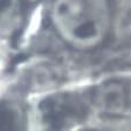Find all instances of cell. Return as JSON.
Returning a JSON list of instances; mask_svg holds the SVG:
<instances>
[{
	"label": "cell",
	"mask_w": 131,
	"mask_h": 131,
	"mask_svg": "<svg viewBox=\"0 0 131 131\" xmlns=\"http://www.w3.org/2000/svg\"><path fill=\"white\" fill-rule=\"evenodd\" d=\"M50 18L57 34L81 50L101 45L111 25L108 0H54Z\"/></svg>",
	"instance_id": "cell-1"
},
{
	"label": "cell",
	"mask_w": 131,
	"mask_h": 131,
	"mask_svg": "<svg viewBox=\"0 0 131 131\" xmlns=\"http://www.w3.org/2000/svg\"><path fill=\"white\" fill-rule=\"evenodd\" d=\"M84 102L73 94H61L41 102V122L47 131H67L85 119Z\"/></svg>",
	"instance_id": "cell-2"
},
{
	"label": "cell",
	"mask_w": 131,
	"mask_h": 131,
	"mask_svg": "<svg viewBox=\"0 0 131 131\" xmlns=\"http://www.w3.org/2000/svg\"><path fill=\"white\" fill-rule=\"evenodd\" d=\"M94 102L103 114L117 116L125 110L128 104L126 90L119 82H106L95 90Z\"/></svg>",
	"instance_id": "cell-3"
},
{
	"label": "cell",
	"mask_w": 131,
	"mask_h": 131,
	"mask_svg": "<svg viewBox=\"0 0 131 131\" xmlns=\"http://www.w3.org/2000/svg\"><path fill=\"white\" fill-rule=\"evenodd\" d=\"M24 22L21 0H0V38H11Z\"/></svg>",
	"instance_id": "cell-4"
},
{
	"label": "cell",
	"mask_w": 131,
	"mask_h": 131,
	"mask_svg": "<svg viewBox=\"0 0 131 131\" xmlns=\"http://www.w3.org/2000/svg\"><path fill=\"white\" fill-rule=\"evenodd\" d=\"M24 111L18 104L0 101V131H24Z\"/></svg>",
	"instance_id": "cell-5"
}]
</instances>
